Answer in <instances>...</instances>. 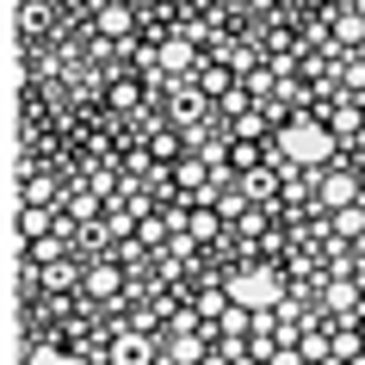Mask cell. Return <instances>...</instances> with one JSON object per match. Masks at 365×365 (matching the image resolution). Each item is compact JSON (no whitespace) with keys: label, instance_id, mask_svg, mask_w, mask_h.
<instances>
[{"label":"cell","instance_id":"obj_1","mask_svg":"<svg viewBox=\"0 0 365 365\" xmlns=\"http://www.w3.org/2000/svg\"><path fill=\"white\" fill-rule=\"evenodd\" d=\"M230 304H242V309H272L279 304V272H267V267H248V272H235L230 279Z\"/></svg>","mask_w":365,"mask_h":365},{"label":"cell","instance_id":"obj_2","mask_svg":"<svg viewBox=\"0 0 365 365\" xmlns=\"http://www.w3.org/2000/svg\"><path fill=\"white\" fill-rule=\"evenodd\" d=\"M285 155H291V161H304V168H316V161L334 155V136H328L322 124H285Z\"/></svg>","mask_w":365,"mask_h":365},{"label":"cell","instance_id":"obj_3","mask_svg":"<svg viewBox=\"0 0 365 365\" xmlns=\"http://www.w3.org/2000/svg\"><path fill=\"white\" fill-rule=\"evenodd\" d=\"M353 198H359V186H353V180H341V173H334V180L322 186V205H334V211H346Z\"/></svg>","mask_w":365,"mask_h":365},{"label":"cell","instance_id":"obj_4","mask_svg":"<svg viewBox=\"0 0 365 365\" xmlns=\"http://www.w3.org/2000/svg\"><path fill=\"white\" fill-rule=\"evenodd\" d=\"M99 31L106 38H124L130 31V6H99Z\"/></svg>","mask_w":365,"mask_h":365},{"label":"cell","instance_id":"obj_5","mask_svg":"<svg viewBox=\"0 0 365 365\" xmlns=\"http://www.w3.org/2000/svg\"><path fill=\"white\" fill-rule=\"evenodd\" d=\"M31 365H87L81 353H62V346H31Z\"/></svg>","mask_w":365,"mask_h":365},{"label":"cell","instance_id":"obj_6","mask_svg":"<svg viewBox=\"0 0 365 365\" xmlns=\"http://www.w3.org/2000/svg\"><path fill=\"white\" fill-rule=\"evenodd\" d=\"M334 217H341V230H346V235H359V230H365V211H359V205H346V211H334Z\"/></svg>","mask_w":365,"mask_h":365},{"label":"cell","instance_id":"obj_7","mask_svg":"<svg viewBox=\"0 0 365 365\" xmlns=\"http://www.w3.org/2000/svg\"><path fill=\"white\" fill-rule=\"evenodd\" d=\"M161 62H168V68H186V62H192V50H186V43H168V50H161Z\"/></svg>","mask_w":365,"mask_h":365},{"label":"cell","instance_id":"obj_8","mask_svg":"<svg viewBox=\"0 0 365 365\" xmlns=\"http://www.w3.org/2000/svg\"><path fill=\"white\" fill-rule=\"evenodd\" d=\"M93 291H99V297H106V291H118V272H112V267H99V272H93Z\"/></svg>","mask_w":365,"mask_h":365}]
</instances>
